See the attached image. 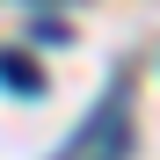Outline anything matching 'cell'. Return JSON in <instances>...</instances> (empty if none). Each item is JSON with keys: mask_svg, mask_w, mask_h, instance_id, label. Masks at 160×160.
I'll use <instances>...</instances> for the list:
<instances>
[{"mask_svg": "<svg viewBox=\"0 0 160 160\" xmlns=\"http://www.w3.org/2000/svg\"><path fill=\"white\" fill-rule=\"evenodd\" d=\"M0 80H8V88H22V95H44V73H37L29 58H15V51H0Z\"/></svg>", "mask_w": 160, "mask_h": 160, "instance_id": "1", "label": "cell"}]
</instances>
